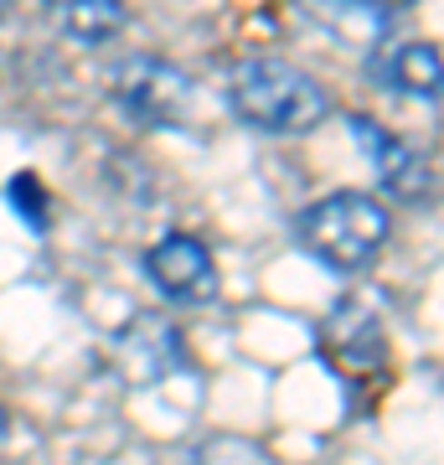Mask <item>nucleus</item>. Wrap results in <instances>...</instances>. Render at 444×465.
<instances>
[{"label": "nucleus", "mask_w": 444, "mask_h": 465, "mask_svg": "<svg viewBox=\"0 0 444 465\" xmlns=\"http://www.w3.org/2000/svg\"><path fill=\"white\" fill-rule=\"evenodd\" d=\"M351 134H357V150L367 155V166H372V176H378V186L388 197L409 202V207L413 202H429L434 171H429V161L409 140H398L393 130H382L378 119H367V114H351Z\"/></svg>", "instance_id": "nucleus-5"}, {"label": "nucleus", "mask_w": 444, "mask_h": 465, "mask_svg": "<svg viewBox=\"0 0 444 465\" xmlns=\"http://www.w3.org/2000/svg\"><path fill=\"white\" fill-rule=\"evenodd\" d=\"M295 238L305 243L315 264H326L331 274H367L382 259L388 238H393V213L388 202L372 192H326L311 207H300Z\"/></svg>", "instance_id": "nucleus-1"}, {"label": "nucleus", "mask_w": 444, "mask_h": 465, "mask_svg": "<svg viewBox=\"0 0 444 465\" xmlns=\"http://www.w3.org/2000/svg\"><path fill=\"white\" fill-rule=\"evenodd\" d=\"M372 63V84L388 88L393 99H413V104H439V88H444V63H439V47L434 42H382L378 52H367Z\"/></svg>", "instance_id": "nucleus-6"}, {"label": "nucleus", "mask_w": 444, "mask_h": 465, "mask_svg": "<svg viewBox=\"0 0 444 465\" xmlns=\"http://www.w3.org/2000/svg\"><path fill=\"white\" fill-rule=\"evenodd\" d=\"M11 440V414H5V403H0V445Z\"/></svg>", "instance_id": "nucleus-10"}, {"label": "nucleus", "mask_w": 444, "mask_h": 465, "mask_svg": "<svg viewBox=\"0 0 444 465\" xmlns=\"http://www.w3.org/2000/svg\"><path fill=\"white\" fill-rule=\"evenodd\" d=\"M382 5H413V0H382Z\"/></svg>", "instance_id": "nucleus-11"}, {"label": "nucleus", "mask_w": 444, "mask_h": 465, "mask_svg": "<svg viewBox=\"0 0 444 465\" xmlns=\"http://www.w3.org/2000/svg\"><path fill=\"white\" fill-rule=\"evenodd\" d=\"M228 104L259 134H311L331 114V94L321 78L284 57H243L228 73Z\"/></svg>", "instance_id": "nucleus-2"}, {"label": "nucleus", "mask_w": 444, "mask_h": 465, "mask_svg": "<svg viewBox=\"0 0 444 465\" xmlns=\"http://www.w3.org/2000/svg\"><path fill=\"white\" fill-rule=\"evenodd\" d=\"M295 11L351 52H378L393 32V5L382 0H295Z\"/></svg>", "instance_id": "nucleus-7"}, {"label": "nucleus", "mask_w": 444, "mask_h": 465, "mask_svg": "<svg viewBox=\"0 0 444 465\" xmlns=\"http://www.w3.org/2000/svg\"><path fill=\"white\" fill-rule=\"evenodd\" d=\"M109 99L140 130H176L192 114L197 84L176 63L155 57V52H130V57H119L109 67Z\"/></svg>", "instance_id": "nucleus-3"}, {"label": "nucleus", "mask_w": 444, "mask_h": 465, "mask_svg": "<svg viewBox=\"0 0 444 465\" xmlns=\"http://www.w3.org/2000/svg\"><path fill=\"white\" fill-rule=\"evenodd\" d=\"M145 274L171 305H212L222 295V274H217L212 249L192 232H165L161 243H150Z\"/></svg>", "instance_id": "nucleus-4"}, {"label": "nucleus", "mask_w": 444, "mask_h": 465, "mask_svg": "<svg viewBox=\"0 0 444 465\" xmlns=\"http://www.w3.org/2000/svg\"><path fill=\"white\" fill-rule=\"evenodd\" d=\"M0 16H5V0H0Z\"/></svg>", "instance_id": "nucleus-12"}, {"label": "nucleus", "mask_w": 444, "mask_h": 465, "mask_svg": "<svg viewBox=\"0 0 444 465\" xmlns=\"http://www.w3.org/2000/svg\"><path fill=\"white\" fill-rule=\"evenodd\" d=\"M145 331L150 336H134V326L124 336H119V351H124V367H130V382H145V357H182V341H176V331L165 326V321L145 316Z\"/></svg>", "instance_id": "nucleus-9"}, {"label": "nucleus", "mask_w": 444, "mask_h": 465, "mask_svg": "<svg viewBox=\"0 0 444 465\" xmlns=\"http://www.w3.org/2000/svg\"><path fill=\"white\" fill-rule=\"evenodd\" d=\"M47 16L63 26L83 47H104L130 26V5L124 0H47Z\"/></svg>", "instance_id": "nucleus-8"}]
</instances>
